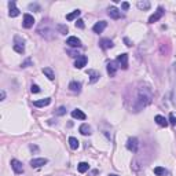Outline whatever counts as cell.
<instances>
[{
	"instance_id": "obj_1",
	"label": "cell",
	"mask_w": 176,
	"mask_h": 176,
	"mask_svg": "<svg viewBox=\"0 0 176 176\" xmlns=\"http://www.w3.org/2000/svg\"><path fill=\"white\" fill-rule=\"evenodd\" d=\"M151 99H153L151 87L147 85V84L140 83L138 85V88L135 90V95L132 96V105H131L132 111H135V113L140 111L142 109L146 108L147 105L151 103Z\"/></svg>"
},
{
	"instance_id": "obj_2",
	"label": "cell",
	"mask_w": 176,
	"mask_h": 176,
	"mask_svg": "<svg viewBox=\"0 0 176 176\" xmlns=\"http://www.w3.org/2000/svg\"><path fill=\"white\" fill-rule=\"evenodd\" d=\"M37 33L47 40L55 39V28L50 19H43L37 26Z\"/></svg>"
},
{
	"instance_id": "obj_3",
	"label": "cell",
	"mask_w": 176,
	"mask_h": 176,
	"mask_svg": "<svg viewBox=\"0 0 176 176\" xmlns=\"http://www.w3.org/2000/svg\"><path fill=\"white\" fill-rule=\"evenodd\" d=\"M127 149L132 153H136L139 149V140L136 138H129L128 142H127Z\"/></svg>"
},
{
	"instance_id": "obj_4",
	"label": "cell",
	"mask_w": 176,
	"mask_h": 176,
	"mask_svg": "<svg viewBox=\"0 0 176 176\" xmlns=\"http://www.w3.org/2000/svg\"><path fill=\"white\" fill-rule=\"evenodd\" d=\"M164 14H165L164 8H162V7H158L157 11H155L154 14H153L151 17L149 18V24H154V22H157L158 19H161L162 17H164Z\"/></svg>"
},
{
	"instance_id": "obj_5",
	"label": "cell",
	"mask_w": 176,
	"mask_h": 176,
	"mask_svg": "<svg viewBox=\"0 0 176 176\" xmlns=\"http://www.w3.org/2000/svg\"><path fill=\"white\" fill-rule=\"evenodd\" d=\"M117 65L120 66V68H122L124 70L125 69H128V54H121L117 57Z\"/></svg>"
},
{
	"instance_id": "obj_6",
	"label": "cell",
	"mask_w": 176,
	"mask_h": 176,
	"mask_svg": "<svg viewBox=\"0 0 176 176\" xmlns=\"http://www.w3.org/2000/svg\"><path fill=\"white\" fill-rule=\"evenodd\" d=\"M11 168L14 169V172L17 173V175H21V173H24V165H22L21 161H18V160H11Z\"/></svg>"
},
{
	"instance_id": "obj_7",
	"label": "cell",
	"mask_w": 176,
	"mask_h": 176,
	"mask_svg": "<svg viewBox=\"0 0 176 176\" xmlns=\"http://www.w3.org/2000/svg\"><path fill=\"white\" fill-rule=\"evenodd\" d=\"M33 24H35V18H33V15L25 14L24 15V22H22L24 28H26V29H30V28L33 26Z\"/></svg>"
},
{
	"instance_id": "obj_8",
	"label": "cell",
	"mask_w": 176,
	"mask_h": 176,
	"mask_svg": "<svg viewBox=\"0 0 176 176\" xmlns=\"http://www.w3.org/2000/svg\"><path fill=\"white\" fill-rule=\"evenodd\" d=\"M66 44L69 45V47H73V48H80L81 47V40L77 39V37L72 36L69 37L68 40H66Z\"/></svg>"
},
{
	"instance_id": "obj_9",
	"label": "cell",
	"mask_w": 176,
	"mask_h": 176,
	"mask_svg": "<svg viewBox=\"0 0 176 176\" xmlns=\"http://www.w3.org/2000/svg\"><path fill=\"white\" fill-rule=\"evenodd\" d=\"M108 14H109V17L113 19H120L122 17L121 11H120L118 8H116V7H110V8L108 10Z\"/></svg>"
},
{
	"instance_id": "obj_10",
	"label": "cell",
	"mask_w": 176,
	"mask_h": 176,
	"mask_svg": "<svg viewBox=\"0 0 176 176\" xmlns=\"http://www.w3.org/2000/svg\"><path fill=\"white\" fill-rule=\"evenodd\" d=\"M45 164H47V158H33L30 161V167L32 168H40Z\"/></svg>"
},
{
	"instance_id": "obj_11",
	"label": "cell",
	"mask_w": 176,
	"mask_h": 176,
	"mask_svg": "<svg viewBox=\"0 0 176 176\" xmlns=\"http://www.w3.org/2000/svg\"><path fill=\"white\" fill-rule=\"evenodd\" d=\"M8 15L11 17V18H15V17H18L19 15V10L17 8V6H15V2H10L8 3Z\"/></svg>"
},
{
	"instance_id": "obj_12",
	"label": "cell",
	"mask_w": 176,
	"mask_h": 176,
	"mask_svg": "<svg viewBox=\"0 0 176 176\" xmlns=\"http://www.w3.org/2000/svg\"><path fill=\"white\" fill-rule=\"evenodd\" d=\"M87 62H88V58L85 57V55H80V57L76 59V62H75V66L77 69H83L84 66L87 65Z\"/></svg>"
},
{
	"instance_id": "obj_13",
	"label": "cell",
	"mask_w": 176,
	"mask_h": 176,
	"mask_svg": "<svg viewBox=\"0 0 176 176\" xmlns=\"http://www.w3.org/2000/svg\"><path fill=\"white\" fill-rule=\"evenodd\" d=\"M117 62L116 61H110V62L108 63V75L110 76V77H113L114 75H116V72H117Z\"/></svg>"
},
{
	"instance_id": "obj_14",
	"label": "cell",
	"mask_w": 176,
	"mask_h": 176,
	"mask_svg": "<svg viewBox=\"0 0 176 176\" xmlns=\"http://www.w3.org/2000/svg\"><path fill=\"white\" fill-rule=\"evenodd\" d=\"M106 26H108V24H106V22H105V21H99V22H96V24L94 25L92 30H94V32H95V33H98V35H99V33H102V32H103V30H105V28H106Z\"/></svg>"
},
{
	"instance_id": "obj_15",
	"label": "cell",
	"mask_w": 176,
	"mask_h": 176,
	"mask_svg": "<svg viewBox=\"0 0 176 176\" xmlns=\"http://www.w3.org/2000/svg\"><path fill=\"white\" fill-rule=\"evenodd\" d=\"M113 45L114 44L110 39H102L101 42H99V47H101L102 50H109V48H111Z\"/></svg>"
},
{
	"instance_id": "obj_16",
	"label": "cell",
	"mask_w": 176,
	"mask_h": 176,
	"mask_svg": "<svg viewBox=\"0 0 176 176\" xmlns=\"http://www.w3.org/2000/svg\"><path fill=\"white\" fill-rule=\"evenodd\" d=\"M69 90L72 91L73 94H78L81 91V83H78V81H72V83L69 84Z\"/></svg>"
},
{
	"instance_id": "obj_17",
	"label": "cell",
	"mask_w": 176,
	"mask_h": 176,
	"mask_svg": "<svg viewBox=\"0 0 176 176\" xmlns=\"http://www.w3.org/2000/svg\"><path fill=\"white\" fill-rule=\"evenodd\" d=\"M87 75L90 76V81L91 83H96V81L99 80V77H101V75H99V72H96V70H92V69H91V70H88V72H87Z\"/></svg>"
},
{
	"instance_id": "obj_18",
	"label": "cell",
	"mask_w": 176,
	"mask_h": 176,
	"mask_svg": "<svg viewBox=\"0 0 176 176\" xmlns=\"http://www.w3.org/2000/svg\"><path fill=\"white\" fill-rule=\"evenodd\" d=\"M51 103V98H44V99H40V101H35L33 105L36 108H44V106H48Z\"/></svg>"
},
{
	"instance_id": "obj_19",
	"label": "cell",
	"mask_w": 176,
	"mask_h": 176,
	"mask_svg": "<svg viewBox=\"0 0 176 176\" xmlns=\"http://www.w3.org/2000/svg\"><path fill=\"white\" fill-rule=\"evenodd\" d=\"M72 117L73 118H77V120H85L87 118L85 113H83L80 109H75V110L72 111Z\"/></svg>"
},
{
	"instance_id": "obj_20",
	"label": "cell",
	"mask_w": 176,
	"mask_h": 176,
	"mask_svg": "<svg viewBox=\"0 0 176 176\" xmlns=\"http://www.w3.org/2000/svg\"><path fill=\"white\" fill-rule=\"evenodd\" d=\"M78 131H80L81 135H84V136H87V135H91V127L88 125V124H83V125L78 128Z\"/></svg>"
},
{
	"instance_id": "obj_21",
	"label": "cell",
	"mask_w": 176,
	"mask_h": 176,
	"mask_svg": "<svg viewBox=\"0 0 176 176\" xmlns=\"http://www.w3.org/2000/svg\"><path fill=\"white\" fill-rule=\"evenodd\" d=\"M155 122H157L158 125L160 127H167L168 125V120L165 118V117H162V116H160V114H158V116H155Z\"/></svg>"
},
{
	"instance_id": "obj_22",
	"label": "cell",
	"mask_w": 176,
	"mask_h": 176,
	"mask_svg": "<svg viewBox=\"0 0 176 176\" xmlns=\"http://www.w3.org/2000/svg\"><path fill=\"white\" fill-rule=\"evenodd\" d=\"M138 8L139 10H149L150 8V2H147V0H143V2H142V0H139V2H138Z\"/></svg>"
},
{
	"instance_id": "obj_23",
	"label": "cell",
	"mask_w": 176,
	"mask_h": 176,
	"mask_svg": "<svg viewBox=\"0 0 176 176\" xmlns=\"http://www.w3.org/2000/svg\"><path fill=\"white\" fill-rule=\"evenodd\" d=\"M69 146H70V149L76 150V149H78V146H80V142H78L76 138L70 136V138H69Z\"/></svg>"
},
{
	"instance_id": "obj_24",
	"label": "cell",
	"mask_w": 176,
	"mask_h": 176,
	"mask_svg": "<svg viewBox=\"0 0 176 176\" xmlns=\"http://www.w3.org/2000/svg\"><path fill=\"white\" fill-rule=\"evenodd\" d=\"M43 73L48 77V80H54L55 78V75H54V72H52L51 68H43Z\"/></svg>"
},
{
	"instance_id": "obj_25",
	"label": "cell",
	"mask_w": 176,
	"mask_h": 176,
	"mask_svg": "<svg viewBox=\"0 0 176 176\" xmlns=\"http://www.w3.org/2000/svg\"><path fill=\"white\" fill-rule=\"evenodd\" d=\"M80 14H81L80 10H75L73 12H70V14L66 15V19H68V21H73V19H76L77 17H80Z\"/></svg>"
},
{
	"instance_id": "obj_26",
	"label": "cell",
	"mask_w": 176,
	"mask_h": 176,
	"mask_svg": "<svg viewBox=\"0 0 176 176\" xmlns=\"http://www.w3.org/2000/svg\"><path fill=\"white\" fill-rule=\"evenodd\" d=\"M154 173L157 176H167L168 175V171L165 169V168H162V167H155L154 168Z\"/></svg>"
},
{
	"instance_id": "obj_27",
	"label": "cell",
	"mask_w": 176,
	"mask_h": 176,
	"mask_svg": "<svg viewBox=\"0 0 176 176\" xmlns=\"http://www.w3.org/2000/svg\"><path fill=\"white\" fill-rule=\"evenodd\" d=\"M57 30H58V33H61V35H66V33L69 32V29H68V26L66 25H63V24H58L57 26Z\"/></svg>"
},
{
	"instance_id": "obj_28",
	"label": "cell",
	"mask_w": 176,
	"mask_h": 176,
	"mask_svg": "<svg viewBox=\"0 0 176 176\" xmlns=\"http://www.w3.org/2000/svg\"><path fill=\"white\" fill-rule=\"evenodd\" d=\"M77 169H78V172H80V173H84V172H87V171L90 169V165L87 164V162H80L78 167H77Z\"/></svg>"
},
{
	"instance_id": "obj_29",
	"label": "cell",
	"mask_w": 176,
	"mask_h": 176,
	"mask_svg": "<svg viewBox=\"0 0 176 176\" xmlns=\"http://www.w3.org/2000/svg\"><path fill=\"white\" fill-rule=\"evenodd\" d=\"M14 51H17L18 54H24L25 52V44H14Z\"/></svg>"
},
{
	"instance_id": "obj_30",
	"label": "cell",
	"mask_w": 176,
	"mask_h": 176,
	"mask_svg": "<svg viewBox=\"0 0 176 176\" xmlns=\"http://www.w3.org/2000/svg\"><path fill=\"white\" fill-rule=\"evenodd\" d=\"M76 28H78V29H84V28H85L83 19H77V21H76Z\"/></svg>"
},
{
	"instance_id": "obj_31",
	"label": "cell",
	"mask_w": 176,
	"mask_h": 176,
	"mask_svg": "<svg viewBox=\"0 0 176 176\" xmlns=\"http://www.w3.org/2000/svg\"><path fill=\"white\" fill-rule=\"evenodd\" d=\"M169 122L172 124L173 127H176V117H175V114H173V113L169 114Z\"/></svg>"
},
{
	"instance_id": "obj_32",
	"label": "cell",
	"mask_w": 176,
	"mask_h": 176,
	"mask_svg": "<svg viewBox=\"0 0 176 176\" xmlns=\"http://www.w3.org/2000/svg\"><path fill=\"white\" fill-rule=\"evenodd\" d=\"M30 91H32L33 94H39V92H40V88H39V85H36V84H33V85L30 87Z\"/></svg>"
},
{
	"instance_id": "obj_33",
	"label": "cell",
	"mask_w": 176,
	"mask_h": 176,
	"mask_svg": "<svg viewBox=\"0 0 176 176\" xmlns=\"http://www.w3.org/2000/svg\"><path fill=\"white\" fill-rule=\"evenodd\" d=\"M65 113H66V108H63V106H61V108L57 110V114H58V116H63Z\"/></svg>"
},
{
	"instance_id": "obj_34",
	"label": "cell",
	"mask_w": 176,
	"mask_h": 176,
	"mask_svg": "<svg viewBox=\"0 0 176 176\" xmlns=\"http://www.w3.org/2000/svg\"><path fill=\"white\" fill-rule=\"evenodd\" d=\"M29 8H30V10H36V11H40V7L37 6L36 3H32V4H29Z\"/></svg>"
},
{
	"instance_id": "obj_35",
	"label": "cell",
	"mask_w": 176,
	"mask_h": 176,
	"mask_svg": "<svg viewBox=\"0 0 176 176\" xmlns=\"http://www.w3.org/2000/svg\"><path fill=\"white\" fill-rule=\"evenodd\" d=\"M29 65H32V61H30V59H26L24 63H22L21 66H22V68H28V66H29Z\"/></svg>"
},
{
	"instance_id": "obj_36",
	"label": "cell",
	"mask_w": 176,
	"mask_h": 176,
	"mask_svg": "<svg viewBox=\"0 0 176 176\" xmlns=\"http://www.w3.org/2000/svg\"><path fill=\"white\" fill-rule=\"evenodd\" d=\"M121 7H122V10H124V11H127V10L129 8V4L127 3V2H124V3L121 4Z\"/></svg>"
},
{
	"instance_id": "obj_37",
	"label": "cell",
	"mask_w": 176,
	"mask_h": 176,
	"mask_svg": "<svg viewBox=\"0 0 176 176\" xmlns=\"http://www.w3.org/2000/svg\"><path fill=\"white\" fill-rule=\"evenodd\" d=\"M124 43H125V44L128 45V47H131V45H132V43L129 42V39H128V37H125V39H124Z\"/></svg>"
},
{
	"instance_id": "obj_38",
	"label": "cell",
	"mask_w": 176,
	"mask_h": 176,
	"mask_svg": "<svg viewBox=\"0 0 176 176\" xmlns=\"http://www.w3.org/2000/svg\"><path fill=\"white\" fill-rule=\"evenodd\" d=\"M0 96H2V101H4V98H6V92L2 91V92H0Z\"/></svg>"
},
{
	"instance_id": "obj_39",
	"label": "cell",
	"mask_w": 176,
	"mask_h": 176,
	"mask_svg": "<svg viewBox=\"0 0 176 176\" xmlns=\"http://www.w3.org/2000/svg\"><path fill=\"white\" fill-rule=\"evenodd\" d=\"M109 176H118V175H109Z\"/></svg>"
}]
</instances>
